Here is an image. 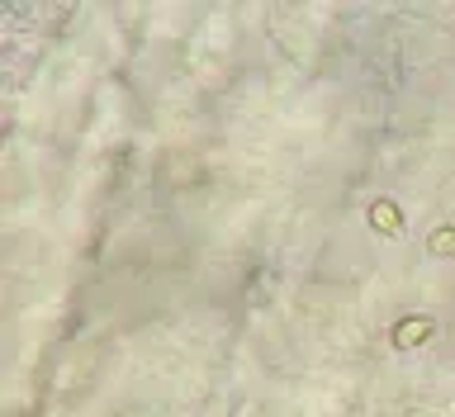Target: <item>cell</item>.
<instances>
[{
    "label": "cell",
    "instance_id": "obj_2",
    "mask_svg": "<svg viewBox=\"0 0 455 417\" xmlns=\"http://www.w3.org/2000/svg\"><path fill=\"white\" fill-rule=\"evenodd\" d=\"M370 228L384 232V238H404V208L394 200H375L370 204Z\"/></svg>",
    "mask_w": 455,
    "mask_h": 417
},
{
    "label": "cell",
    "instance_id": "obj_1",
    "mask_svg": "<svg viewBox=\"0 0 455 417\" xmlns=\"http://www.w3.org/2000/svg\"><path fill=\"white\" fill-rule=\"evenodd\" d=\"M432 337H436V323L427 313H408V318H398V323L389 327V342L398 346V351H412V346H422Z\"/></svg>",
    "mask_w": 455,
    "mask_h": 417
},
{
    "label": "cell",
    "instance_id": "obj_3",
    "mask_svg": "<svg viewBox=\"0 0 455 417\" xmlns=\"http://www.w3.org/2000/svg\"><path fill=\"white\" fill-rule=\"evenodd\" d=\"M427 252L432 256H455V224H441L427 232Z\"/></svg>",
    "mask_w": 455,
    "mask_h": 417
}]
</instances>
